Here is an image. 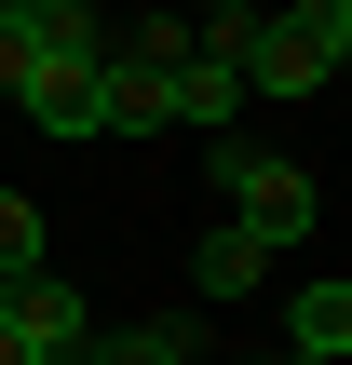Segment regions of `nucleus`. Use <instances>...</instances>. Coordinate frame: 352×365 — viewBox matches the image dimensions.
<instances>
[{
  "label": "nucleus",
  "mask_w": 352,
  "mask_h": 365,
  "mask_svg": "<svg viewBox=\"0 0 352 365\" xmlns=\"http://www.w3.org/2000/svg\"><path fill=\"white\" fill-rule=\"evenodd\" d=\"M258 271H271V257H258L244 230H203V244H190V284H203V298H244Z\"/></svg>",
  "instance_id": "0eeeda50"
},
{
  "label": "nucleus",
  "mask_w": 352,
  "mask_h": 365,
  "mask_svg": "<svg viewBox=\"0 0 352 365\" xmlns=\"http://www.w3.org/2000/svg\"><path fill=\"white\" fill-rule=\"evenodd\" d=\"M326 68H339V54H326L312 27H285V14L244 41V95H285V108H298V95H326Z\"/></svg>",
  "instance_id": "f03ea898"
},
{
  "label": "nucleus",
  "mask_w": 352,
  "mask_h": 365,
  "mask_svg": "<svg viewBox=\"0 0 352 365\" xmlns=\"http://www.w3.org/2000/svg\"><path fill=\"white\" fill-rule=\"evenodd\" d=\"M27 41H41V68H109V14L95 0H27Z\"/></svg>",
  "instance_id": "39448f33"
},
{
  "label": "nucleus",
  "mask_w": 352,
  "mask_h": 365,
  "mask_svg": "<svg viewBox=\"0 0 352 365\" xmlns=\"http://www.w3.org/2000/svg\"><path fill=\"white\" fill-rule=\"evenodd\" d=\"M27 271H54V257H41V203H27V190H0V298H14Z\"/></svg>",
  "instance_id": "6e6552de"
},
{
  "label": "nucleus",
  "mask_w": 352,
  "mask_h": 365,
  "mask_svg": "<svg viewBox=\"0 0 352 365\" xmlns=\"http://www.w3.org/2000/svg\"><path fill=\"white\" fill-rule=\"evenodd\" d=\"M285 365H352V284L339 271L285 298Z\"/></svg>",
  "instance_id": "7ed1b4c3"
},
{
  "label": "nucleus",
  "mask_w": 352,
  "mask_h": 365,
  "mask_svg": "<svg viewBox=\"0 0 352 365\" xmlns=\"http://www.w3.org/2000/svg\"><path fill=\"white\" fill-rule=\"evenodd\" d=\"M27 68H41V41H27V0H0V108L27 95Z\"/></svg>",
  "instance_id": "1a4fd4ad"
},
{
  "label": "nucleus",
  "mask_w": 352,
  "mask_h": 365,
  "mask_svg": "<svg viewBox=\"0 0 352 365\" xmlns=\"http://www.w3.org/2000/svg\"><path fill=\"white\" fill-rule=\"evenodd\" d=\"M163 108H176V122H203V135H231V108H244V81H231L217 54H190V68L163 81Z\"/></svg>",
  "instance_id": "423d86ee"
},
{
  "label": "nucleus",
  "mask_w": 352,
  "mask_h": 365,
  "mask_svg": "<svg viewBox=\"0 0 352 365\" xmlns=\"http://www.w3.org/2000/svg\"><path fill=\"white\" fill-rule=\"evenodd\" d=\"M0 365H27V339H14V325H0Z\"/></svg>",
  "instance_id": "9b49d317"
},
{
  "label": "nucleus",
  "mask_w": 352,
  "mask_h": 365,
  "mask_svg": "<svg viewBox=\"0 0 352 365\" xmlns=\"http://www.w3.org/2000/svg\"><path fill=\"white\" fill-rule=\"evenodd\" d=\"M203 203H231V230L258 257H285V244L326 230V176L298 149H258V135H203Z\"/></svg>",
  "instance_id": "f257e3e1"
},
{
  "label": "nucleus",
  "mask_w": 352,
  "mask_h": 365,
  "mask_svg": "<svg viewBox=\"0 0 352 365\" xmlns=\"http://www.w3.org/2000/svg\"><path fill=\"white\" fill-rule=\"evenodd\" d=\"M271 14H285V27H312L326 54H352V0H271Z\"/></svg>",
  "instance_id": "9d476101"
},
{
  "label": "nucleus",
  "mask_w": 352,
  "mask_h": 365,
  "mask_svg": "<svg viewBox=\"0 0 352 365\" xmlns=\"http://www.w3.org/2000/svg\"><path fill=\"white\" fill-rule=\"evenodd\" d=\"M95 81H109V68H27V95H14V108H27L41 135H68V149H81V135H95Z\"/></svg>",
  "instance_id": "20e7f679"
},
{
  "label": "nucleus",
  "mask_w": 352,
  "mask_h": 365,
  "mask_svg": "<svg viewBox=\"0 0 352 365\" xmlns=\"http://www.w3.org/2000/svg\"><path fill=\"white\" fill-rule=\"evenodd\" d=\"M176 14H203V0H176Z\"/></svg>",
  "instance_id": "f8f14e48"
}]
</instances>
